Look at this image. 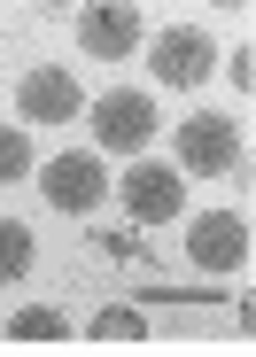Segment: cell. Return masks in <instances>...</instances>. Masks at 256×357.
I'll return each mask as SVG.
<instances>
[{
	"mask_svg": "<svg viewBox=\"0 0 256 357\" xmlns=\"http://www.w3.org/2000/svg\"><path fill=\"white\" fill-rule=\"evenodd\" d=\"M86 86H78V70H62V63H31L24 78H16V125L24 132H62V125H78L86 116Z\"/></svg>",
	"mask_w": 256,
	"mask_h": 357,
	"instance_id": "5b68a950",
	"label": "cell"
},
{
	"mask_svg": "<svg viewBox=\"0 0 256 357\" xmlns=\"http://www.w3.org/2000/svg\"><path fill=\"white\" fill-rule=\"evenodd\" d=\"M109 195L124 210V225H140V233H163L186 218V178L163 163V155H133L116 178H109Z\"/></svg>",
	"mask_w": 256,
	"mask_h": 357,
	"instance_id": "6da1fadb",
	"label": "cell"
},
{
	"mask_svg": "<svg viewBox=\"0 0 256 357\" xmlns=\"http://www.w3.org/2000/svg\"><path fill=\"white\" fill-rule=\"evenodd\" d=\"M31 187H39V202H47L54 218H93V210L109 202V163H101L93 148H54V155L31 171Z\"/></svg>",
	"mask_w": 256,
	"mask_h": 357,
	"instance_id": "277c9868",
	"label": "cell"
},
{
	"mask_svg": "<svg viewBox=\"0 0 256 357\" xmlns=\"http://www.w3.org/2000/svg\"><path fill=\"white\" fill-rule=\"evenodd\" d=\"M163 163L179 178H225V171H241V116L233 109H186Z\"/></svg>",
	"mask_w": 256,
	"mask_h": 357,
	"instance_id": "3957f363",
	"label": "cell"
},
{
	"mask_svg": "<svg viewBox=\"0 0 256 357\" xmlns=\"http://www.w3.org/2000/svg\"><path fill=\"white\" fill-rule=\"evenodd\" d=\"M148 326H156V319H148L140 303H101L86 334H93V342H148Z\"/></svg>",
	"mask_w": 256,
	"mask_h": 357,
	"instance_id": "8fae6325",
	"label": "cell"
},
{
	"mask_svg": "<svg viewBox=\"0 0 256 357\" xmlns=\"http://www.w3.org/2000/svg\"><path fill=\"white\" fill-rule=\"evenodd\" d=\"M70 39H78L86 63H133V54L148 47V16L133 8V0H93V8H78Z\"/></svg>",
	"mask_w": 256,
	"mask_h": 357,
	"instance_id": "ba28073f",
	"label": "cell"
},
{
	"mask_svg": "<svg viewBox=\"0 0 256 357\" xmlns=\"http://www.w3.org/2000/svg\"><path fill=\"white\" fill-rule=\"evenodd\" d=\"M86 125H93V155H148V140L163 132V109L148 86H109L86 101Z\"/></svg>",
	"mask_w": 256,
	"mask_h": 357,
	"instance_id": "7a4b0ae2",
	"label": "cell"
},
{
	"mask_svg": "<svg viewBox=\"0 0 256 357\" xmlns=\"http://www.w3.org/2000/svg\"><path fill=\"white\" fill-rule=\"evenodd\" d=\"M179 249H186L195 272L233 280V272H248V218H241V210H186Z\"/></svg>",
	"mask_w": 256,
	"mask_h": 357,
	"instance_id": "52a82bcc",
	"label": "cell"
},
{
	"mask_svg": "<svg viewBox=\"0 0 256 357\" xmlns=\"http://www.w3.org/2000/svg\"><path fill=\"white\" fill-rule=\"evenodd\" d=\"M39 155H31V132L24 125H0V187H16V178H31Z\"/></svg>",
	"mask_w": 256,
	"mask_h": 357,
	"instance_id": "7c38bea8",
	"label": "cell"
},
{
	"mask_svg": "<svg viewBox=\"0 0 256 357\" xmlns=\"http://www.w3.org/2000/svg\"><path fill=\"white\" fill-rule=\"evenodd\" d=\"M0 334H8V342H62V334H70V311H62V303H16L8 319H0Z\"/></svg>",
	"mask_w": 256,
	"mask_h": 357,
	"instance_id": "30bf717a",
	"label": "cell"
},
{
	"mask_svg": "<svg viewBox=\"0 0 256 357\" xmlns=\"http://www.w3.org/2000/svg\"><path fill=\"white\" fill-rule=\"evenodd\" d=\"M225 78H233V93L248 101V86H256V54H248V47H233V54H225Z\"/></svg>",
	"mask_w": 256,
	"mask_h": 357,
	"instance_id": "4fadbf2b",
	"label": "cell"
},
{
	"mask_svg": "<svg viewBox=\"0 0 256 357\" xmlns=\"http://www.w3.org/2000/svg\"><path fill=\"white\" fill-rule=\"evenodd\" d=\"M140 54H148V78H156L163 93H195V86L218 70V39H210L202 24H163Z\"/></svg>",
	"mask_w": 256,
	"mask_h": 357,
	"instance_id": "8992f818",
	"label": "cell"
},
{
	"mask_svg": "<svg viewBox=\"0 0 256 357\" xmlns=\"http://www.w3.org/2000/svg\"><path fill=\"white\" fill-rule=\"evenodd\" d=\"M31 272H39V233H31V218L0 210V295H8V287H24Z\"/></svg>",
	"mask_w": 256,
	"mask_h": 357,
	"instance_id": "9c48e42d",
	"label": "cell"
}]
</instances>
